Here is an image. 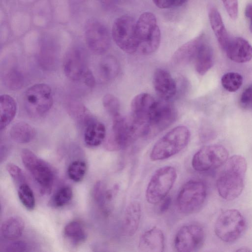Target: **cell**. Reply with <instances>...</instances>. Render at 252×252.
Segmentation results:
<instances>
[{"instance_id":"cell-36","label":"cell","mask_w":252,"mask_h":252,"mask_svg":"<svg viewBox=\"0 0 252 252\" xmlns=\"http://www.w3.org/2000/svg\"><path fill=\"white\" fill-rule=\"evenodd\" d=\"M222 1L230 18L233 20L237 19L239 11L238 0H222Z\"/></svg>"},{"instance_id":"cell-3","label":"cell","mask_w":252,"mask_h":252,"mask_svg":"<svg viewBox=\"0 0 252 252\" xmlns=\"http://www.w3.org/2000/svg\"><path fill=\"white\" fill-rule=\"evenodd\" d=\"M190 131L185 126H176L154 144L150 155L152 161L166 159L182 151L188 144Z\"/></svg>"},{"instance_id":"cell-28","label":"cell","mask_w":252,"mask_h":252,"mask_svg":"<svg viewBox=\"0 0 252 252\" xmlns=\"http://www.w3.org/2000/svg\"><path fill=\"white\" fill-rule=\"evenodd\" d=\"M120 70V65L113 57L108 56L100 62L98 72L101 78L105 81H110L117 76Z\"/></svg>"},{"instance_id":"cell-25","label":"cell","mask_w":252,"mask_h":252,"mask_svg":"<svg viewBox=\"0 0 252 252\" xmlns=\"http://www.w3.org/2000/svg\"><path fill=\"white\" fill-rule=\"evenodd\" d=\"M17 110L16 103L14 98L7 94L0 97V128H5L14 119Z\"/></svg>"},{"instance_id":"cell-9","label":"cell","mask_w":252,"mask_h":252,"mask_svg":"<svg viewBox=\"0 0 252 252\" xmlns=\"http://www.w3.org/2000/svg\"><path fill=\"white\" fill-rule=\"evenodd\" d=\"M136 24L132 17L124 15L117 18L112 26L114 42L121 50L129 54L138 55Z\"/></svg>"},{"instance_id":"cell-40","label":"cell","mask_w":252,"mask_h":252,"mask_svg":"<svg viewBox=\"0 0 252 252\" xmlns=\"http://www.w3.org/2000/svg\"><path fill=\"white\" fill-rule=\"evenodd\" d=\"M160 205L159 207V212L163 213L165 212L170 207L171 203V198L170 196H167L160 202Z\"/></svg>"},{"instance_id":"cell-8","label":"cell","mask_w":252,"mask_h":252,"mask_svg":"<svg viewBox=\"0 0 252 252\" xmlns=\"http://www.w3.org/2000/svg\"><path fill=\"white\" fill-rule=\"evenodd\" d=\"M177 177L176 168L165 166L157 170L151 178L146 192L148 203L156 204L167 196Z\"/></svg>"},{"instance_id":"cell-6","label":"cell","mask_w":252,"mask_h":252,"mask_svg":"<svg viewBox=\"0 0 252 252\" xmlns=\"http://www.w3.org/2000/svg\"><path fill=\"white\" fill-rule=\"evenodd\" d=\"M246 226V220L238 210L228 209L218 217L214 230L216 236L222 241L231 243L243 235Z\"/></svg>"},{"instance_id":"cell-12","label":"cell","mask_w":252,"mask_h":252,"mask_svg":"<svg viewBox=\"0 0 252 252\" xmlns=\"http://www.w3.org/2000/svg\"><path fill=\"white\" fill-rule=\"evenodd\" d=\"M228 153L222 145L213 144L204 146L193 156L191 165L198 172H205L218 168L224 164Z\"/></svg>"},{"instance_id":"cell-34","label":"cell","mask_w":252,"mask_h":252,"mask_svg":"<svg viewBox=\"0 0 252 252\" xmlns=\"http://www.w3.org/2000/svg\"><path fill=\"white\" fill-rule=\"evenodd\" d=\"M4 81L6 85L12 89L21 88L24 81L21 73L15 68H10L4 73Z\"/></svg>"},{"instance_id":"cell-27","label":"cell","mask_w":252,"mask_h":252,"mask_svg":"<svg viewBox=\"0 0 252 252\" xmlns=\"http://www.w3.org/2000/svg\"><path fill=\"white\" fill-rule=\"evenodd\" d=\"M11 138L19 143H27L33 140L35 136L34 128L29 124L20 122L15 124L10 130Z\"/></svg>"},{"instance_id":"cell-14","label":"cell","mask_w":252,"mask_h":252,"mask_svg":"<svg viewBox=\"0 0 252 252\" xmlns=\"http://www.w3.org/2000/svg\"><path fill=\"white\" fill-rule=\"evenodd\" d=\"M85 37L88 47L96 54H102L109 48V32L105 26L97 20H91L87 23Z\"/></svg>"},{"instance_id":"cell-10","label":"cell","mask_w":252,"mask_h":252,"mask_svg":"<svg viewBox=\"0 0 252 252\" xmlns=\"http://www.w3.org/2000/svg\"><path fill=\"white\" fill-rule=\"evenodd\" d=\"M138 138L139 135L130 118L120 115L113 119L112 130L105 147L110 151H118L126 148Z\"/></svg>"},{"instance_id":"cell-22","label":"cell","mask_w":252,"mask_h":252,"mask_svg":"<svg viewBox=\"0 0 252 252\" xmlns=\"http://www.w3.org/2000/svg\"><path fill=\"white\" fill-rule=\"evenodd\" d=\"M85 124L84 139L85 144L90 147H95L100 145L106 136L104 125L91 117Z\"/></svg>"},{"instance_id":"cell-43","label":"cell","mask_w":252,"mask_h":252,"mask_svg":"<svg viewBox=\"0 0 252 252\" xmlns=\"http://www.w3.org/2000/svg\"><path fill=\"white\" fill-rule=\"evenodd\" d=\"M103 3L107 6H113L116 3L117 0H102Z\"/></svg>"},{"instance_id":"cell-33","label":"cell","mask_w":252,"mask_h":252,"mask_svg":"<svg viewBox=\"0 0 252 252\" xmlns=\"http://www.w3.org/2000/svg\"><path fill=\"white\" fill-rule=\"evenodd\" d=\"M102 103L106 112L113 119L120 115V103L118 98L112 94H106L102 99Z\"/></svg>"},{"instance_id":"cell-38","label":"cell","mask_w":252,"mask_h":252,"mask_svg":"<svg viewBox=\"0 0 252 252\" xmlns=\"http://www.w3.org/2000/svg\"><path fill=\"white\" fill-rule=\"evenodd\" d=\"M28 249L27 244L21 241H16L10 242L4 247V252H25Z\"/></svg>"},{"instance_id":"cell-1","label":"cell","mask_w":252,"mask_h":252,"mask_svg":"<svg viewBox=\"0 0 252 252\" xmlns=\"http://www.w3.org/2000/svg\"><path fill=\"white\" fill-rule=\"evenodd\" d=\"M247 168V161L240 155H234L227 159L216 183L217 191L221 198L232 200L240 195Z\"/></svg>"},{"instance_id":"cell-30","label":"cell","mask_w":252,"mask_h":252,"mask_svg":"<svg viewBox=\"0 0 252 252\" xmlns=\"http://www.w3.org/2000/svg\"><path fill=\"white\" fill-rule=\"evenodd\" d=\"M243 80V77L239 73L229 72L222 76L221 83L225 90L229 92H234L241 87Z\"/></svg>"},{"instance_id":"cell-41","label":"cell","mask_w":252,"mask_h":252,"mask_svg":"<svg viewBox=\"0 0 252 252\" xmlns=\"http://www.w3.org/2000/svg\"><path fill=\"white\" fill-rule=\"evenodd\" d=\"M86 85L92 87L95 84V79L90 71L87 70L83 77Z\"/></svg>"},{"instance_id":"cell-19","label":"cell","mask_w":252,"mask_h":252,"mask_svg":"<svg viewBox=\"0 0 252 252\" xmlns=\"http://www.w3.org/2000/svg\"><path fill=\"white\" fill-rule=\"evenodd\" d=\"M138 247L143 252H163L164 236L161 230L154 226L145 231L140 237Z\"/></svg>"},{"instance_id":"cell-39","label":"cell","mask_w":252,"mask_h":252,"mask_svg":"<svg viewBox=\"0 0 252 252\" xmlns=\"http://www.w3.org/2000/svg\"><path fill=\"white\" fill-rule=\"evenodd\" d=\"M154 4L161 9L168 8L174 6V0H152Z\"/></svg>"},{"instance_id":"cell-16","label":"cell","mask_w":252,"mask_h":252,"mask_svg":"<svg viewBox=\"0 0 252 252\" xmlns=\"http://www.w3.org/2000/svg\"><path fill=\"white\" fill-rule=\"evenodd\" d=\"M85 57L84 52L80 48H73L67 52L63 66L64 72L69 79L77 81L83 78L87 70Z\"/></svg>"},{"instance_id":"cell-37","label":"cell","mask_w":252,"mask_h":252,"mask_svg":"<svg viewBox=\"0 0 252 252\" xmlns=\"http://www.w3.org/2000/svg\"><path fill=\"white\" fill-rule=\"evenodd\" d=\"M240 102L241 105L244 108H252V84L243 92L240 98Z\"/></svg>"},{"instance_id":"cell-7","label":"cell","mask_w":252,"mask_h":252,"mask_svg":"<svg viewBox=\"0 0 252 252\" xmlns=\"http://www.w3.org/2000/svg\"><path fill=\"white\" fill-rule=\"evenodd\" d=\"M207 197L205 184L198 180H190L180 189L177 197L178 210L183 214L198 211L204 204Z\"/></svg>"},{"instance_id":"cell-20","label":"cell","mask_w":252,"mask_h":252,"mask_svg":"<svg viewBox=\"0 0 252 252\" xmlns=\"http://www.w3.org/2000/svg\"><path fill=\"white\" fill-rule=\"evenodd\" d=\"M141 213V206L138 201H132L127 206L122 222V230L125 235L132 236L137 232Z\"/></svg>"},{"instance_id":"cell-15","label":"cell","mask_w":252,"mask_h":252,"mask_svg":"<svg viewBox=\"0 0 252 252\" xmlns=\"http://www.w3.org/2000/svg\"><path fill=\"white\" fill-rule=\"evenodd\" d=\"M196 38V46L192 63L196 72L204 75L212 67L214 63V51L205 34L202 33Z\"/></svg>"},{"instance_id":"cell-21","label":"cell","mask_w":252,"mask_h":252,"mask_svg":"<svg viewBox=\"0 0 252 252\" xmlns=\"http://www.w3.org/2000/svg\"><path fill=\"white\" fill-rule=\"evenodd\" d=\"M207 11L212 29L220 45L224 51L231 37L229 36L221 16L216 7L209 4Z\"/></svg>"},{"instance_id":"cell-31","label":"cell","mask_w":252,"mask_h":252,"mask_svg":"<svg viewBox=\"0 0 252 252\" xmlns=\"http://www.w3.org/2000/svg\"><path fill=\"white\" fill-rule=\"evenodd\" d=\"M87 171L86 163L82 160L72 162L67 169L69 178L74 182H80L84 178Z\"/></svg>"},{"instance_id":"cell-5","label":"cell","mask_w":252,"mask_h":252,"mask_svg":"<svg viewBox=\"0 0 252 252\" xmlns=\"http://www.w3.org/2000/svg\"><path fill=\"white\" fill-rule=\"evenodd\" d=\"M20 156L25 168L35 181L42 193H50L55 178L54 172L50 165L27 149L21 151Z\"/></svg>"},{"instance_id":"cell-17","label":"cell","mask_w":252,"mask_h":252,"mask_svg":"<svg viewBox=\"0 0 252 252\" xmlns=\"http://www.w3.org/2000/svg\"><path fill=\"white\" fill-rule=\"evenodd\" d=\"M153 83L156 92L163 100L168 101L176 95V82L166 70L157 69L153 75Z\"/></svg>"},{"instance_id":"cell-18","label":"cell","mask_w":252,"mask_h":252,"mask_svg":"<svg viewBox=\"0 0 252 252\" xmlns=\"http://www.w3.org/2000/svg\"><path fill=\"white\" fill-rule=\"evenodd\" d=\"M224 51L235 63H244L252 59V45L241 37L230 38Z\"/></svg>"},{"instance_id":"cell-23","label":"cell","mask_w":252,"mask_h":252,"mask_svg":"<svg viewBox=\"0 0 252 252\" xmlns=\"http://www.w3.org/2000/svg\"><path fill=\"white\" fill-rule=\"evenodd\" d=\"M119 190V186L114 185L111 189H107L105 185L101 181L97 182L94 186L93 195L94 200L105 213H108L110 209L111 202Z\"/></svg>"},{"instance_id":"cell-42","label":"cell","mask_w":252,"mask_h":252,"mask_svg":"<svg viewBox=\"0 0 252 252\" xmlns=\"http://www.w3.org/2000/svg\"><path fill=\"white\" fill-rule=\"evenodd\" d=\"M245 14L249 20V29L252 32V4H249L247 5L245 10Z\"/></svg>"},{"instance_id":"cell-13","label":"cell","mask_w":252,"mask_h":252,"mask_svg":"<svg viewBox=\"0 0 252 252\" xmlns=\"http://www.w3.org/2000/svg\"><path fill=\"white\" fill-rule=\"evenodd\" d=\"M204 240L203 228L197 224H189L179 229L175 236L173 244L177 252H194L202 247Z\"/></svg>"},{"instance_id":"cell-26","label":"cell","mask_w":252,"mask_h":252,"mask_svg":"<svg viewBox=\"0 0 252 252\" xmlns=\"http://www.w3.org/2000/svg\"><path fill=\"white\" fill-rule=\"evenodd\" d=\"M63 235L71 245L75 246L83 243L87 237L82 223L76 220L70 221L65 226Z\"/></svg>"},{"instance_id":"cell-32","label":"cell","mask_w":252,"mask_h":252,"mask_svg":"<svg viewBox=\"0 0 252 252\" xmlns=\"http://www.w3.org/2000/svg\"><path fill=\"white\" fill-rule=\"evenodd\" d=\"M73 197V191L68 186L60 188L54 194L52 198V203L56 207H61L67 204Z\"/></svg>"},{"instance_id":"cell-11","label":"cell","mask_w":252,"mask_h":252,"mask_svg":"<svg viewBox=\"0 0 252 252\" xmlns=\"http://www.w3.org/2000/svg\"><path fill=\"white\" fill-rule=\"evenodd\" d=\"M53 103L52 91L47 84H34L26 92L25 109L28 114L32 117L44 115L51 109Z\"/></svg>"},{"instance_id":"cell-2","label":"cell","mask_w":252,"mask_h":252,"mask_svg":"<svg viewBox=\"0 0 252 252\" xmlns=\"http://www.w3.org/2000/svg\"><path fill=\"white\" fill-rule=\"evenodd\" d=\"M159 104L160 101L147 93L138 94L132 100L129 118L140 137L147 138L157 117Z\"/></svg>"},{"instance_id":"cell-24","label":"cell","mask_w":252,"mask_h":252,"mask_svg":"<svg viewBox=\"0 0 252 252\" xmlns=\"http://www.w3.org/2000/svg\"><path fill=\"white\" fill-rule=\"evenodd\" d=\"M24 227V222L21 218L11 217L2 222L0 235L5 240H15L22 235Z\"/></svg>"},{"instance_id":"cell-4","label":"cell","mask_w":252,"mask_h":252,"mask_svg":"<svg viewBox=\"0 0 252 252\" xmlns=\"http://www.w3.org/2000/svg\"><path fill=\"white\" fill-rule=\"evenodd\" d=\"M138 55H149L158 48L161 33L155 15L150 12L143 13L136 21Z\"/></svg>"},{"instance_id":"cell-44","label":"cell","mask_w":252,"mask_h":252,"mask_svg":"<svg viewBox=\"0 0 252 252\" xmlns=\"http://www.w3.org/2000/svg\"><path fill=\"white\" fill-rule=\"evenodd\" d=\"M187 0H174V6H180L183 5Z\"/></svg>"},{"instance_id":"cell-35","label":"cell","mask_w":252,"mask_h":252,"mask_svg":"<svg viewBox=\"0 0 252 252\" xmlns=\"http://www.w3.org/2000/svg\"><path fill=\"white\" fill-rule=\"evenodd\" d=\"M6 169L14 183L17 185L27 182L26 178L22 169L13 163H8Z\"/></svg>"},{"instance_id":"cell-29","label":"cell","mask_w":252,"mask_h":252,"mask_svg":"<svg viewBox=\"0 0 252 252\" xmlns=\"http://www.w3.org/2000/svg\"><path fill=\"white\" fill-rule=\"evenodd\" d=\"M17 192L23 205L28 210H33L35 206V199L33 192L27 183L17 186Z\"/></svg>"}]
</instances>
